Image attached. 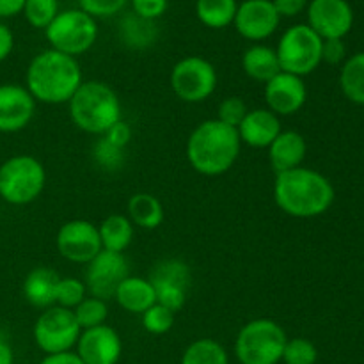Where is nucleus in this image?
<instances>
[{
	"label": "nucleus",
	"instance_id": "12",
	"mask_svg": "<svg viewBox=\"0 0 364 364\" xmlns=\"http://www.w3.org/2000/svg\"><path fill=\"white\" fill-rule=\"evenodd\" d=\"M55 245L64 259L77 265H87L103 251L98 226L85 219L64 223L57 231Z\"/></svg>",
	"mask_w": 364,
	"mask_h": 364
},
{
	"label": "nucleus",
	"instance_id": "45",
	"mask_svg": "<svg viewBox=\"0 0 364 364\" xmlns=\"http://www.w3.org/2000/svg\"><path fill=\"white\" fill-rule=\"evenodd\" d=\"M14 363V354L13 348L7 341L0 340V364H13Z\"/></svg>",
	"mask_w": 364,
	"mask_h": 364
},
{
	"label": "nucleus",
	"instance_id": "33",
	"mask_svg": "<svg viewBox=\"0 0 364 364\" xmlns=\"http://www.w3.org/2000/svg\"><path fill=\"white\" fill-rule=\"evenodd\" d=\"M92 159L103 171H119L124 166L127 155L124 149L110 144L105 137H98V141L92 144Z\"/></svg>",
	"mask_w": 364,
	"mask_h": 364
},
{
	"label": "nucleus",
	"instance_id": "18",
	"mask_svg": "<svg viewBox=\"0 0 364 364\" xmlns=\"http://www.w3.org/2000/svg\"><path fill=\"white\" fill-rule=\"evenodd\" d=\"M36 112V100L25 85L0 84V134H16L28 127Z\"/></svg>",
	"mask_w": 364,
	"mask_h": 364
},
{
	"label": "nucleus",
	"instance_id": "5",
	"mask_svg": "<svg viewBox=\"0 0 364 364\" xmlns=\"http://www.w3.org/2000/svg\"><path fill=\"white\" fill-rule=\"evenodd\" d=\"M287 333L270 318L245 323L235 340V355L240 364H277L283 359Z\"/></svg>",
	"mask_w": 364,
	"mask_h": 364
},
{
	"label": "nucleus",
	"instance_id": "21",
	"mask_svg": "<svg viewBox=\"0 0 364 364\" xmlns=\"http://www.w3.org/2000/svg\"><path fill=\"white\" fill-rule=\"evenodd\" d=\"M59 274L48 267H36L25 276L23 291L25 301L38 309H46L55 306V288L59 283Z\"/></svg>",
	"mask_w": 364,
	"mask_h": 364
},
{
	"label": "nucleus",
	"instance_id": "23",
	"mask_svg": "<svg viewBox=\"0 0 364 364\" xmlns=\"http://www.w3.org/2000/svg\"><path fill=\"white\" fill-rule=\"evenodd\" d=\"M242 70L251 80L267 84L277 73H281L276 48H270L267 45H252L242 55Z\"/></svg>",
	"mask_w": 364,
	"mask_h": 364
},
{
	"label": "nucleus",
	"instance_id": "8",
	"mask_svg": "<svg viewBox=\"0 0 364 364\" xmlns=\"http://www.w3.org/2000/svg\"><path fill=\"white\" fill-rule=\"evenodd\" d=\"M323 39L309 27L299 23L287 28L276 46L281 71L304 78L322 64Z\"/></svg>",
	"mask_w": 364,
	"mask_h": 364
},
{
	"label": "nucleus",
	"instance_id": "13",
	"mask_svg": "<svg viewBox=\"0 0 364 364\" xmlns=\"http://www.w3.org/2000/svg\"><path fill=\"white\" fill-rule=\"evenodd\" d=\"M128 276H130V265L124 255L103 249L92 262L87 263L84 283L91 297L109 301L114 299L119 283Z\"/></svg>",
	"mask_w": 364,
	"mask_h": 364
},
{
	"label": "nucleus",
	"instance_id": "11",
	"mask_svg": "<svg viewBox=\"0 0 364 364\" xmlns=\"http://www.w3.org/2000/svg\"><path fill=\"white\" fill-rule=\"evenodd\" d=\"M148 279L153 284L159 304L173 313L183 308L192 283V272L187 263L174 258L162 259L153 267Z\"/></svg>",
	"mask_w": 364,
	"mask_h": 364
},
{
	"label": "nucleus",
	"instance_id": "38",
	"mask_svg": "<svg viewBox=\"0 0 364 364\" xmlns=\"http://www.w3.org/2000/svg\"><path fill=\"white\" fill-rule=\"evenodd\" d=\"M167 6H169V0H132V9H134L132 13L144 20L155 21L166 13Z\"/></svg>",
	"mask_w": 364,
	"mask_h": 364
},
{
	"label": "nucleus",
	"instance_id": "30",
	"mask_svg": "<svg viewBox=\"0 0 364 364\" xmlns=\"http://www.w3.org/2000/svg\"><path fill=\"white\" fill-rule=\"evenodd\" d=\"M73 315L77 318V323L80 326L82 331L92 329V327L103 326L109 316V306L107 301L96 297H85L77 308L73 309Z\"/></svg>",
	"mask_w": 364,
	"mask_h": 364
},
{
	"label": "nucleus",
	"instance_id": "43",
	"mask_svg": "<svg viewBox=\"0 0 364 364\" xmlns=\"http://www.w3.org/2000/svg\"><path fill=\"white\" fill-rule=\"evenodd\" d=\"M39 364H84L78 358L77 352H63V354H50L46 355Z\"/></svg>",
	"mask_w": 364,
	"mask_h": 364
},
{
	"label": "nucleus",
	"instance_id": "17",
	"mask_svg": "<svg viewBox=\"0 0 364 364\" xmlns=\"http://www.w3.org/2000/svg\"><path fill=\"white\" fill-rule=\"evenodd\" d=\"M75 347L84 364H117L123 354L121 336L107 323L82 331Z\"/></svg>",
	"mask_w": 364,
	"mask_h": 364
},
{
	"label": "nucleus",
	"instance_id": "25",
	"mask_svg": "<svg viewBox=\"0 0 364 364\" xmlns=\"http://www.w3.org/2000/svg\"><path fill=\"white\" fill-rule=\"evenodd\" d=\"M128 219L141 230H156L164 223V206L156 196L137 192L128 199Z\"/></svg>",
	"mask_w": 364,
	"mask_h": 364
},
{
	"label": "nucleus",
	"instance_id": "26",
	"mask_svg": "<svg viewBox=\"0 0 364 364\" xmlns=\"http://www.w3.org/2000/svg\"><path fill=\"white\" fill-rule=\"evenodd\" d=\"M159 28L155 21L144 20L135 13L127 14L119 23V39L132 50L149 48L156 41Z\"/></svg>",
	"mask_w": 364,
	"mask_h": 364
},
{
	"label": "nucleus",
	"instance_id": "7",
	"mask_svg": "<svg viewBox=\"0 0 364 364\" xmlns=\"http://www.w3.org/2000/svg\"><path fill=\"white\" fill-rule=\"evenodd\" d=\"M45 36L50 48L77 59L95 46L98 39V23L80 7L59 11L52 23L45 28Z\"/></svg>",
	"mask_w": 364,
	"mask_h": 364
},
{
	"label": "nucleus",
	"instance_id": "22",
	"mask_svg": "<svg viewBox=\"0 0 364 364\" xmlns=\"http://www.w3.org/2000/svg\"><path fill=\"white\" fill-rule=\"evenodd\" d=\"M117 306L132 315H142L148 308L156 304V295L148 277L128 276L117 287L114 294Z\"/></svg>",
	"mask_w": 364,
	"mask_h": 364
},
{
	"label": "nucleus",
	"instance_id": "6",
	"mask_svg": "<svg viewBox=\"0 0 364 364\" xmlns=\"http://www.w3.org/2000/svg\"><path fill=\"white\" fill-rule=\"evenodd\" d=\"M46 185L45 166L32 155H14L0 166V198L13 206L34 203Z\"/></svg>",
	"mask_w": 364,
	"mask_h": 364
},
{
	"label": "nucleus",
	"instance_id": "34",
	"mask_svg": "<svg viewBox=\"0 0 364 364\" xmlns=\"http://www.w3.org/2000/svg\"><path fill=\"white\" fill-rule=\"evenodd\" d=\"M141 318L146 333L153 334V336H162V334L169 333L174 326V313L171 309L164 308L159 302L146 309Z\"/></svg>",
	"mask_w": 364,
	"mask_h": 364
},
{
	"label": "nucleus",
	"instance_id": "37",
	"mask_svg": "<svg viewBox=\"0 0 364 364\" xmlns=\"http://www.w3.org/2000/svg\"><path fill=\"white\" fill-rule=\"evenodd\" d=\"M128 0H78V6L89 16L96 18H109L114 14L121 13Z\"/></svg>",
	"mask_w": 364,
	"mask_h": 364
},
{
	"label": "nucleus",
	"instance_id": "4",
	"mask_svg": "<svg viewBox=\"0 0 364 364\" xmlns=\"http://www.w3.org/2000/svg\"><path fill=\"white\" fill-rule=\"evenodd\" d=\"M68 112L78 130L98 137L123 119L119 96L109 84L100 80L82 82L68 102Z\"/></svg>",
	"mask_w": 364,
	"mask_h": 364
},
{
	"label": "nucleus",
	"instance_id": "19",
	"mask_svg": "<svg viewBox=\"0 0 364 364\" xmlns=\"http://www.w3.org/2000/svg\"><path fill=\"white\" fill-rule=\"evenodd\" d=\"M237 132L242 144L255 149H267L283 132V127H281V117L270 112L267 107H262V109L249 110L238 124Z\"/></svg>",
	"mask_w": 364,
	"mask_h": 364
},
{
	"label": "nucleus",
	"instance_id": "36",
	"mask_svg": "<svg viewBox=\"0 0 364 364\" xmlns=\"http://www.w3.org/2000/svg\"><path fill=\"white\" fill-rule=\"evenodd\" d=\"M247 112V103L244 100L238 98V96H228L217 107V119L230 124V127L238 128V124L242 123Z\"/></svg>",
	"mask_w": 364,
	"mask_h": 364
},
{
	"label": "nucleus",
	"instance_id": "32",
	"mask_svg": "<svg viewBox=\"0 0 364 364\" xmlns=\"http://www.w3.org/2000/svg\"><path fill=\"white\" fill-rule=\"evenodd\" d=\"M25 20L34 28H46L59 14V0H25Z\"/></svg>",
	"mask_w": 364,
	"mask_h": 364
},
{
	"label": "nucleus",
	"instance_id": "42",
	"mask_svg": "<svg viewBox=\"0 0 364 364\" xmlns=\"http://www.w3.org/2000/svg\"><path fill=\"white\" fill-rule=\"evenodd\" d=\"M14 48V36L7 25L0 23V63L7 59L11 55Z\"/></svg>",
	"mask_w": 364,
	"mask_h": 364
},
{
	"label": "nucleus",
	"instance_id": "16",
	"mask_svg": "<svg viewBox=\"0 0 364 364\" xmlns=\"http://www.w3.org/2000/svg\"><path fill=\"white\" fill-rule=\"evenodd\" d=\"M263 95H265L267 109L277 117L294 116L308 102V87L304 78L284 71L267 82Z\"/></svg>",
	"mask_w": 364,
	"mask_h": 364
},
{
	"label": "nucleus",
	"instance_id": "27",
	"mask_svg": "<svg viewBox=\"0 0 364 364\" xmlns=\"http://www.w3.org/2000/svg\"><path fill=\"white\" fill-rule=\"evenodd\" d=\"M237 0H198L196 2V16L208 28H226L233 25L237 14Z\"/></svg>",
	"mask_w": 364,
	"mask_h": 364
},
{
	"label": "nucleus",
	"instance_id": "3",
	"mask_svg": "<svg viewBox=\"0 0 364 364\" xmlns=\"http://www.w3.org/2000/svg\"><path fill=\"white\" fill-rule=\"evenodd\" d=\"M82 82L78 60L52 48L38 53L25 71V89L31 92L36 103L46 105L68 103Z\"/></svg>",
	"mask_w": 364,
	"mask_h": 364
},
{
	"label": "nucleus",
	"instance_id": "14",
	"mask_svg": "<svg viewBox=\"0 0 364 364\" xmlns=\"http://www.w3.org/2000/svg\"><path fill=\"white\" fill-rule=\"evenodd\" d=\"M308 25L322 39H343L354 25V11L347 0H311Z\"/></svg>",
	"mask_w": 364,
	"mask_h": 364
},
{
	"label": "nucleus",
	"instance_id": "29",
	"mask_svg": "<svg viewBox=\"0 0 364 364\" xmlns=\"http://www.w3.org/2000/svg\"><path fill=\"white\" fill-rule=\"evenodd\" d=\"M180 364H230V358L217 340L199 338L185 348Z\"/></svg>",
	"mask_w": 364,
	"mask_h": 364
},
{
	"label": "nucleus",
	"instance_id": "24",
	"mask_svg": "<svg viewBox=\"0 0 364 364\" xmlns=\"http://www.w3.org/2000/svg\"><path fill=\"white\" fill-rule=\"evenodd\" d=\"M102 247L105 251L124 255L135 235V226L124 213H110L98 224Z\"/></svg>",
	"mask_w": 364,
	"mask_h": 364
},
{
	"label": "nucleus",
	"instance_id": "28",
	"mask_svg": "<svg viewBox=\"0 0 364 364\" xmlns=\"http://www.w3.org/2000/svg\"><path fill=\"white\" fill-rule=\"evenodd\" d=\"M340 87L348 102L364 105V52L345 60L340 71Z\"/></svg>",
	"mask_w": 364,
	"mask_h": 364
},
{
	"label": "nucleus",
	"instance_id": "10",
	"mask_svg": "<svg viewBox=\"0 0 364 364\" xmlns=\"http://www.w3.org/2000/svg\"><path fill=\"white\" fill-rule=\"evenodd\" d=\"M80 333L73 311L60 306L43 309L32 329L36 345L46 355L70 352L77 345Z\"/></svg>",
	"mask_w": 364,
	"mask_h": 364
},
{
	"label": "nucleus",
	"instance_id": "39",
	"mask_svg": "<svg viewBox=\"0 0 364 364\" xmlns=\"http://www.w3.org/2000/svg\"><path fill=\"white\" fill-rule=\"evenodd\" d=\"M347 60V46L343 39H323L322 43V63L336 66Z\"/></svg>",
	"mask_w": 364,
	"mask_h": 364
},
{
	"label": "nucleus",
	"instance_id": "41",
	"mask_svg": "<svg viewBox=\"0 0 364 364\" xmlns=\"http://www.w3.org/2000/svg\"><path fill=\"white\" fill-rule=\"evenodd\" d=\"M272 4L281 18L283 16L291 18V16H297V14H301L302 11L308 9L309 0H272Z\"/></svg>",
	"mask_w": 364,
	"mask_h": 364
},
{
	"label": "nucleus",
	"instance_id": "2",
	"mask_svg": "<svg viewBox=\"0 0 364 364\" xmlns=\"http://www.w3.org/2000/svg\"><path fill=\"white\" fill-rule=\"evenodd\" d=\"M242 141L237 128L217 117L201 121L187 139V160L196 173L215 178L226 174L240 156Z\"/></svg>",
	"mask_w": 364,
	"mask_h": 364
},
{
	"label": "nucleus",
	"instance_id": "31",
	"mask_svg": "<svg viewBox=\"0 0 364 364\" xmlns=\"http://www.w3.org/2000/svg\"><path fill=\"white\" fill-rule=\"evenodd\" d=\"M85 297H87V288L84 281L78 277H59L55 288V306L73 311Z\"/></svg>",
	"mask_w": 364,
	"mask_h": 364
},
{
	"label": "nucleus",
	"instance_id": "20",
	"mask_svg": "<svg viewBox=\"0 0 364 364\" xmlns=\"http://www.w3.org/2000/svg\"><path fill=\"white\" fill-rule=\"evenodd\" d=\"M267 149L274 173L281 174L302 166L308 155V142L299 132L283 130Z\"/></svg>",
	"mask_w": 364,
	"mask_h": 364
},
{
	"label": "nucleus",
	"instance_id": "44",
	"mask_svg": "<svg viewBox=\"0 0 364 364\" xmlns=\"http://www.w3.org/2000/svg\"><path fill=\"white\" fill-rule=\"evenodd\" d=\"M25 0H0V18H11L23 13Z\"/></svg>",
	"mask_w": 364,
	"mask_h": 364
},
{
	"label": "nucleus",
	"instance_id": "1",
	"mask_svg": "<svg viewBox=\"0 0 364 364\" xmlns=\"http://www.w3.org/2000/svg\"><path fill=\"white\" fill-rule=\"evenodd\" d=\"M336 192L322 173L309 167H295L276 174L274 201L277 208L295 219H315L333 206Z\"/></svg>",
	"mask_w": 364,
	"mask_h": 364
},
{
	"label": "nucleus",
	"instance_id": "15",
	"mask_svg": "<svg viewBox=\"0 0 364 364\" xmlns=\"http://www.w3.org/2000/svg\"><path fill=\"white\" fill-rule=\"evenodd\" d=\"M281 16L272 0H244L235 14V28L249 41H263L277 31Z\"/></svg>",
	"mask_w": 364,
	"mask_h": 364
},
{
	"label": "nucleus",
	"instance_id": "35",
	"mask_svg": "<svg viewBox=\"0 0 364 364\" xmlns=\"http://www.w3.org/2000/svg\"><path fill=\"white\" fill-rule=\"evenodd\" d=\"M318 359V350L315 345L306 338H291L287 340L283 350L284 364H315Z\"/></svg>",
	"mask_w": 364,
	"mask_h": 364
},
{
	"label": "nucleus",
	"instance_id": "40",
	"mask_svg": "<svg viewBox=\"0 0 364 364\" xmlns=\"http://www.w3.org/2000/svg\"><path fill=\"white\" fill-rule=\"evenodd\" d=\"M102 137H105L110 144L117 146V148L127 149V146L130 144V141H132V127L127 123V121L121 119V121H117L114 127H110L109 130L102 135Z\"/></svg>",
	"mask_w": 364,
	"mask_h": 364
},
{
	"label": "nucleus",
	"instance_id": "9",
	"mask_svg": "<svg viewBox=\"0 0 364 364\" xmlns=\"http://www.w3.org/2000/svg\"><path fill=\"white\" fill-rule=\"evenodd\" d=\"M217 70L208 59L188 55L171 70V89L185 103H203L215 92Z\"/></svg>",
	"mask_w": 364,
	"mask_h": 364
}]
</instances>
